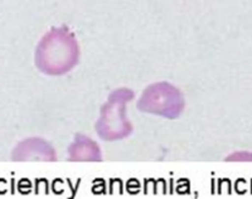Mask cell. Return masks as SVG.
<instances>
[{
	"label": "cell",
	"mask_w": 252,
	"mask_h": 199,
	"mask_svg": "<svg viewBox=\"0 0 252 199\" xmlns=\"http://www.w3.org/2000/svg\"><path fill=\"white\" fill-rule=\"evenodd\" d=\"M81 51L75 34L67 27H55L35 47V67L47 76H63L80 62Z\"/></svg>",
	"instance_id": "6da1fadb"
},
{
	"label": "cell",
	"mask_w": 252,
	"mask_h": 199,
	"mask_svg": "<svg viewBox=\"0 0 252 199\" xmlns=\"http://www.w3.org/2000/svg\"><path fill=\"white\" fill-rule=\"evenodd\" d=\"M134 91L121 87L114 90L100 110L94 131L105 141H118L132 134V124L127 117V103L134 99Z\"/></svg>",
	"instance_id": "7a4b0ae2"
},
{
	"label": "cell",
	"mask_w": 252,
	"mask_h": 199,
	"mask_svg": "<svg viewBox=\"0 0 252 199\" xmlns=\"http://www.w3.org/2000/svg\"><path fill=\"white\" fill-rule=\"evenodd\" d=\"M136 105L143 114L174 120L183 114L186 99L173 83L157 82L144 88Z\"/></svg>",
	"instance_id": "3957f363"
},
{
	"label": "cell",
	"mask_w": 252,
	"mask_h": 199,
	"mask_svg": "<svg viewBox=\"0 0 252 199\" xmlns=\"http://www.w3.org/2000/svg\"><path fill=\"white\" fill-rule=\"evenodd\" d=\"M13 160L18 162H55L57 160V151L51 142L42 137H29L23 140L13 151Z\"/></svg>",
	"instance_id": "277c9868"
},
{
	"label": "cell",
	"mask_w": 252,
	"mask_h": 199,
	"mask_svg": "<svg viewBox=\"0 0 252 199\" xmlns=\"http://www.w3.org/2000/svg\"><path fill=\"white\" fill-rule=\"evenodd\" d=\"M71 162H101L102 151L96 141L83 134H77L68 148Z\"/></svg>",
	"instance_id": "5b68a950"
}]
</instances>
